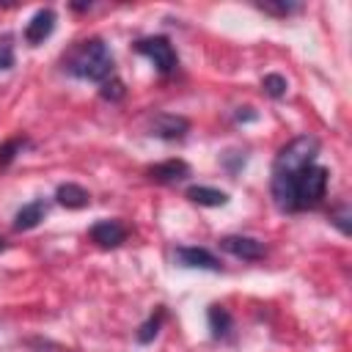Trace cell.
I'll return each mask as SVG.
<instances>
[{
	"label": "cell",
	"instance_id": "obj_8",
	"mask_svg": "<svg viewBox=\"0 0 352 352\" xmlns=\"http://www.w3.org/2000/svg\"><path fill=\"white\" fill-rule=\"evenodd\" d=\"M88 234L99 248H118L126 239V226L121 220H99L91 226Z\"/></svg>",
	"mask_w": 352,
	"mask_h": 352
},
{
	"label": "cell",
	"instance_id": "obj_18",
	"mask_svg": "<svg viewBox=\"0 0 352 352\" xmlns=\"http://www.w3.org/2000/svg\"><path fill=\"white\" fill-rule=\"evenodd\" d=\"M258 8L264 14H272V16H289V14H297L300 11L297 3H258Z\"/></svg>",
	"mask_w": 352,
	"mask_h": 352
},
{
	"label": "cell",
	"instance_id": "obj_20",
	"mask_svg": "<svg viewBox=\"0 0 352 352\" xmlns=\"http://www.w3.org/2000/svg\"><path fill=\"white\" fill-rule=\"evenodd\" d=\"M102 96H104V99H121V96H124L121 80H104V82H102Z\"/></svg>",
	"mask_w": 352,
	"mask_h": 352
},
{
	"label": "cell",
	"instance_id": "obj_17",
	"mask_svg": "<svg viewBox=\"0 0 352 352\" xmlns=\"http://www.w3.org/2000/svg\"><path fill=\"white\" fill-rule=\"evenodd\" d=\"M14 66V36L3 33L0 36V72Z\"/></svg>",
	"mask_w": 352,
	"mask_h": 352
},
{
	"label": "cell",
	"instance_id": "obj_13",
	"mask_svg": "<svg viewBox=\"0 0 352 352\" xmlns=\"http://www.w3.org/2000/svg\"><path fill=\"white\" fill-rule=\"evenodd\" d=\"M206 319H209V330H212L214 338H226L231 333V327H234V319H231V314L223 305H212Z\"/></svg>",
	"mask_w": 352,
	"mask_h": 352
},
{
	"label": "cell",
	"instance_id": "obj_11",
	"mask_svg": "<svg viewBox=\"0 0 352 352\" xmlns=\"http://www.w3.org/2000/svg\"><path fill=\"white\" fill-rule=\"evenodd\" d=\"M55 201L60 206H66V209H82V206L91 204V192L85 187L74 184V182H66V184H60L55 190Z\"/></svg>",
	"mask_w": 352,
	"mask_h": 352
},
{
	"label": "cell",
	"instance_id": "obj_16",
	"mask_svg": "<svg viewBox=\"0 0 352 352\" xmlns=\"http://www.w3.org/2000/svg\"><path fill=\"white\" fill-rule=\"evenodd\" d=\"M261 88H264V94H267V96L280 99V96H286L289 82H286V77H280V74H267V77L261 80Z\"/></svg>",
	"mask_w": 352,
	"mask_h": 352
},
{
	"label": "cell",
	"instance_id": "obj_15",
	"mask_svg": "<svg viewBox=\"0 0 352 352\" xmlns=\"http://www.w3.org/2000/svg\"><path fill=\"white\" fill-rule=\"evenodd\" d=\"M25 146H28V138H8L6 143H0V170L8 168L16 160V154H22Z\"/></svg>",
	"mask_w": 352,
	"mask_h": 352
},
{
	"label": "cell",
	"instance_id": "obj_12",
	"mask_svg": "<svg viewBox=\"0 0 352 352\" xmlns=\"http://www.w3.org/2000/svg\"><path fill=\"white\" fill-rule=\"evenodd\" d=\"M184 195H187L192 204H198V206H226V204H228V192L214 190V187H204V184L187 187Z\"/></svg>",
	"mask_w": 352,
	"mask_h": 352
},
{
	"label": "cell",
	"instance_id": "obj_1",
	"mask_svg": "<svg viewBox=\"0 0 352 352\" xmlns=\"http://www.w3.org/2000/svg\"><path fill=\"white\" fill-rule=\"evenodd\" d=\"M316 154H319V140L314 135H300L294 140H289L272 168V201L280 212H302V209H314L322 204L324 192H327V168L316 165Z\"/></svg>",
	"mask_w": 352,
	"mask_h": 352
},
{
	"label": "cell",
	"instance_id": "obj_10",
	"mask_svg": "<svg viewBox=\"0 0 352 352\" xmlns=\"http://www.w3.org/2000/svg\"><path fill=\"white\" fill-rule=\"evenodd\" d=\"M44 214H47V201L44 198H36V201L25 204L16 212V217H14V231H30V228H36L44 220Z\"/></svg>",
	"mask_w": 352,
	"mask_h": 352
},
{
	"label": "cell",
	"instance_id": "obj_4",
	"mask_svg": "<svg viewBox=\"0 0 352 352\" xmlns=\"http://www.w3.org/2000/svg\"><path fill=\"white\" fill-rule=\"evenodd\" d=\"M220 248L242 261H261L267 256V248L264 242L253 239V236H242V234H228V236H220Z\"/></svg>",
	"mask_w": 352,
	"mask_h": 352
},
{
	"label": "cell",
	"instance_id": "obj_5",
	"mask_svg": "<svg viewBox=\"0 0 352 352\" xmlns=\"http://www.w3.org/2000/svg\"><path fill=\"white\" fill-rule=\"evenodd\" d=\"M190 132V121L173 113H157L151 118V135L162 140H182Z\"/></svg>",
	"mask_w": 352,
	"mask_h": 352
},
{
	"label": "cell",
	"instance_id": "obj_14",
	"mask_svg": "<svg viewBox=\"0 0 352 352\" xmlns=\"http://www.w3.org/2000/svg\"><path fill=\"white\" fill-rule=\"evenodd\" d=\"M162 322H165V308L160 305V308H157V311H154V314H151V316L138 327V336H135V338H138V344H148V341H154V336L160 333Z\"/></svg>",
	"mask_w": 352,
	"mask_h": 352
},
{
	"label": "cell",
	"instance_id": "obj_19",
	"mask_svg": "<svg viewBox=\"0 0 352 352\" xmlns=\"http://www.w3.org/2000/svg\"><path fill=\"white\" fill-rule=\"evenodd\" d=\"M349 217H352L349 206H346V204H341V206H338V209L330 214V223H333V226H338V231H341V234H349V231H352Z\"/></svg>",
	"mask_w": 352,
	"mask_h": 352
},
{
	"label": "cell",
	"instance_id": "obj_7",
	"mask_svg": "<svg viewBox=\"0 0 352 352\" xmlns=\"http://www.w3.org/2000/svg\"><path fill=\"white\" fill-rule=\"evenodd\" d=\"M52 30H55V11H52V8H38V11L30 16L28 28H25V41H28L30 47H36V44H41L44 38H50Z\"/></svg>",
	"mask_w": 352,
	"mask_h": 352
},
{
	"label": "cell",
	"instance_id": "obj_6",
	"mask_svg": "<svg viewBox=\"0 0 352 352\" xmlns=\"http://www.w3.org/2000/svg\"><path fill=\"white\" fill-rule=\"evenodd\" d=\"M173 258L179 261V267L220 272V261H217L206 248H176V250H173Z\"/></svg>",
	"mask_w": 352,
	"mask_h": 352
},
{
	"label": "cell",
	"instance_id": "obj_3",
	"mask_svg": "<svg viewBox=\"0 0 352 352\" xmlns=\"http://www.w3.org/2000/svg\"><path fill=\"white\" fill-rule=\"evenodd\" d=\"M135 52L146 55L160 74H170L179 66V55H176L173 44L165 36H148V38L135 41Z\"/></svg>",
	"mask_w": 352,
	"mask_h": 352
},
{
	"label": "cell",
	"instance_id": "obj_21",
	"mask_svg": "<svg viewBox=\"0 0 352 352\" xmlns=\"http://www.w3.org/2000/svg\"><path fill=\"white\" fill-rule=\"evenodd\" d=\"M3 248H6V242H3V236H0V250H3Z\"/></svg>",
	"mask_w": 352,
	"mask_h": 352
},
{
	"label": "cell",
	"instance_id": "obj_2",
	"mask_svg": "<svg viewBox=\"0 0 352 352\" xmlns=\"http://www.w3.org/2000/svg\"><path fill=\"white\" fill-rule=\"evenodd\" d=\"M63 69L77 80L104 82L113 77V55L102 38H88V41H80L66 55Z\"/></svg>",
	"mask_w": 352,
	"mask_h": 352
},
{
	"label": "cell",
	"instance_id": "obj_9",
	"mask_svg": "<svg viewBox=\"0 0 352 352\" xmlns=\"http://www.w3.org/2000/svg\"><path fill=\"white\" fill-rule=\"evenodd\" d=\"M187 176H190V165L184 160H165L148 168V179L160 184H176V182H184Z\"/></svg>",
	"mask_w": 352,
	"mask_h": 352
}]
</instances>
